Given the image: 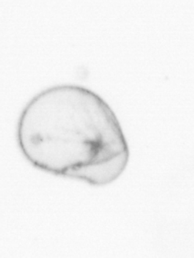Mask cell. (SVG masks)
I'll use <instances>...</instances> for the list:
<instances>
[{"label":"cell","instance_id":"1","mask_svg":"<svg viewBox=\"0 0 194 258\" xmlns=\"http://www.w3.org/2000/svg\"><path fill=\"white\" fill-rule=\"evenodd\" d=\"M17 141L37 169L96 186L115 181L129 162L116 115L82 86H53L35 96L18 120Z\"/></svg>","mask_w":194,"mask_h":258}]
</instances>
